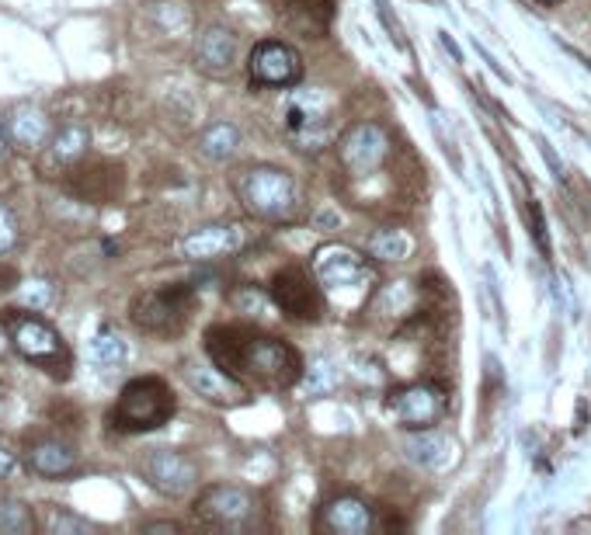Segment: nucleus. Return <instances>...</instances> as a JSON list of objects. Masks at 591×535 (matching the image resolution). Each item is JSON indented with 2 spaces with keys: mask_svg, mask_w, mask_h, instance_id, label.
<instances>
[{
  "mask_svg": "<svg viewBox=\"0 0 591 535\" xmlns=\"http://www.w3.org/2000/svg\"><path fill=\"white\" fill-rule=\"evenodd\" d=\"M46 532H53V535H91L95 532V525L87 522V518H80V515H70V511H63V507H56L53 504V511L46 515Z\"/></svg>",
  "mask_w": 591,
  "mask_h": 535,
  "instance_id": "obj_29",
  "label": "nucleus"
},
{
  "mask_svg": "<svg viewBox=\"0 0 591 535\" xmlns=\"http://www.w3.org/2000/svg\"><path fill=\"white\" fill-rule=\"evenodd\" d=\"M0 351H4V338H0Z\"/></svg>",
  "mask_w": 591,
  "mask_h": 535,
  "instance_id": "obj_38",
  "label": "nucleus"
},
{
  "mask_svg": "<svg viewBox=\"0 0 591 535\" xmlns=\"http://www.w3.org/2000/svg\"><path fill=\"white\" fill-rule=\"evenodd\" d=\"M411 254V237L404 230H376L369 237V258L376 261H404Z\"/></svg>",
  "mask_w": 591,
  "mask_h": 535,
  "instance_id": "obj_27",
  "label": "nucleus"
},
{
  "mask_svg": "<svg viewBox=\"0 0 591 535\" xmlns=\"http://www.w3.org/2000/svg\"><path fill=\"white\" fill-rule=\"evenodd\" d=\"M178 411V400L174 390L164 383L161 375H140L129 379L122 386L116 411H112V425L125 435H143V432H157Z\"/></svg>",
  "mask_w": 591,
  "mask_h": 535,
  "instance_id": "obj_2",
  "label": "nucleus"
},
{
  "mask_svg": "<svg viewBox=\"0 0 591 535\" xmlns=\"http://www.w3.org/2000/svg\"><path fill=\"white\" fill-rule=\"evenodd\" d=\"M143 532H182L178 522H146Z\"/></svg>",
  "mask_w": 591,
  "mask_h": 535,
  "instance_id": "obj_36",
  "label": "nucleus"
},
{
  "mask_svg": "<svg viewBox=\"0 0 591 535\" xmlns=\"http://www.w3.org/2000/svg\"><path fill=\"white\" fill-rule=\"evenodd\" d=\"M320 528L331 535H369L376 528V511L355 494H341L320 507Z\"/></svg>",
  "mask_w": 591,
  "mask_h": 535,
  "instance_id": "obj_16",
  "label": "nucleus"
},
{
  "mask_svg": "<svg viewBox=\"0 0 591 535\" xmlns=\"http://www.w3.org/2000/svg\"><path fill=\"white\" fill-rule=\"evenodd\" d=\"M237 195L254 219H265V222H293L303 209L293 174H286L282 167H269V164L240 174Z\"/></svg>",
  "mask_w": 591,
  "mask_h": 535,
  "instance_id": "obj_4",
  "label": "nucleus"
},
{
  "mask_svg": "<svg viewBox=\"0 0 591 535\" xmlns=\"http://www.w3.org/2000/svg\"><path fill=\"white\" fill-rule=\"evenodd\" d=\"M317 285L320 282L306 275L303 268H282L269 285V296L289 320L314 324L324 314V296Z\"/></svg>",
  "mask_w": 591,
  "mask_h": 535,
  "instance_id": "obj_11",
  "label": "nucleus"
},
{
  "mask_svg": "<svg viewBox=\"0 0 591 535\" xmlns=\"http://www.w3.org/2000/svg\"><path fill=\"white\" fill-rule=\"evenodd\" d=\"M275 14L296 35L324 39L335 18V0H275Z\"/></svg>",
  "mask_w": 591,
  "mask_h": 535,
  "instance_id": "obj_17",
  "label": "nucleus"
},
{
  "mask_svg": "<svg viewBox=\"0 0 591 535\" xmlns=\"http://www.w3.org/2000/svg\"><path fill=\"white\" fill-rule=\"evenodd\" d=\"M237 146H240V132H237L233 122H216L199 137V153L206 161H216V164L230 161L237 153Z\"/></svg>",
  "mask_w": 591,
  "mask_h": 535,
  "instance_id": "obj_24",
  "label": "nucleus"
},
{
  "mask_svg": "<svg viewBox=\"0 0 591 535\" xmlns=\"http://www.w3.org/2000/svg\"><path fill=\"white\" fill-rule=\"evenodd\" d=\"M14 470H18V456L8 449V445H0V480H8Z\"/></svg>",
  "mask_w": 591,
  "mask_h": 535,
  "instance_id": "obj_33",
  "label": "nucleus"
},
{
  "mask_svg": "<svg viewBox=\"0 0 591 535\" xmlns=\"http://www.w3.org/2000/svg\"><path fill=\"white\" fill-rule=\"evenodd\" d=\"M143 480L164 498H188L195 487H199V466L191 456L178 449H146L140 459Z\"/></svg>",
  "mask_w": 591,
  "mask_h": 535,
  "instance_id": "obj_9",
  "label": "nucleus"
},
{
  "mask_svg": "<svg viewBox=\"0 0 591 535\" xmlns=\"http://www.w3.org/2000/svg\"><path fill=\"white\" fill-rule=\"evenodd\" d=\"M404 452L414 466H422V470H439V466L449 462V452H452V445L442 438V435H435L431 428L428 432H414L404 445Z\"/></svg>",
  "mask_w": 591,
  "mask_h": 535,
  "instance_id": "obj_23",
  "label": "nucleus"
},
{
  "mask_svg": "<svg viewBox=\"0 0 591 535\" xmlns=\"http://www.w3.org/2000/svg\"><path fill=\"white\" fill-rule=\"evenodd\" d=\"M386 407L407 432H428L446 417L449 393L439 383H407L390 393Z\"/></svg>",
  "mask_w": 591,
  "mask_h": 535,
  "instance_id": "obj_8",
  "label": "nucleus"
},
{
  "mask_svg": "<svg viewBox=\"0 0 591 535\" xmlns=\"http://www.w3.org/2000/svg\"><path fill=\"white\" fill-rule=\"evenodd\" d=\"M244 248V227L240 222H209V227L191 230L182 240V258L188 261H216L230 258Z\"/></svg>",
  "mask_w": 591,
  "mask_h": 535,
  "instance_id": "obj_14",
  "label": "nucleus"
},
{
  "mask_svg": "<svg viewBox=\"0 0 591 535\" xmlns=\"http://www.w3.org/2000/svg\"><path fill=\"white\" fill-rule=\"evenodd\" d=\"M314 279L331 293H359V288H369L376 275L359 251L344 248V243H324L314 254Z\"/></svg>",
  "mask_w": 591,
  "mask_h": 535,
  "instance_id": "obj_10",
  "label": "nucleus"
},
{
  "mask_svg": "<svg viewBox=\"0 0 591 535\" xmlns=\"http://www.w3.org/2000/svg\"><path fill=\"white\" fill-rule=\"evenodd\" d=\"M11 150V143H8V129H4V122H0V157Z\"/></svg>",
  "mask_w": 591,
  "mask_h": 535,
  "instance_id": "obj_37",
  "label": "nucleus"
},
{
  "mask_svg": "<svg viewBox=\"0 0 591 535\" xmlns=\"http://www.w3.org/2000/svg\"><path fill=\"white\" fill-rule=\"evenodd\" d=\"M87 354H91V362L98 369H119L125 362V341L119 338V334L112 327H101L95 334L91 348H87Z\"/></svg>",
  "mask_w": 591,
  "mask_h": 535,
  "instance_id": "obj_25",
  "label": "nucleus"
},
{
  "mask_svg": "<svg viewBox=\"0 0 591 535\" xmlns=\"http://www.w3.org/2000/svg\"><path fill=\"white\" fill-rule=\"evenodd\" d=\"M529 227H533V237H536V248L539 254L550 261V237H546V222H543V209L536 198H529Z\"/></svg>",
  "mask_w": 591,
  "mask_h": 535,
  "instance_id": "obj_31",
  "label": "nucleus"
},
{
  "mask_svg": "<svg viewBox=\"0 0 591 535\" xmlns=\"http://www.w3.org/2000/svg\"><path fill=\"white\" fill-rule=\"evenodd\" d=\"M87 150H91V132H87V125H80V122L59 125L53 137H50V143H46V161H42V174L59 177V174L74 171L87 157Z\"/></svg>",
  "mask_w": 591,
  "mask_h": 535,
  "instance_id": "obj_15",
  "label": "nucleus"
},
{
  "mask_svg": "<svg viewBox=\"0 0 591 535\" xmlns=\"http://www.w3.org/2000/svg\"><path fill=\"white\" fill-rule=\"evenodd\" d=\"M29 470L42 480H63L74 473L77 466V449L63 438H35L25 449Z\"/></svg>",
  "mask_w": 591,
  "mask_h": 535,
  "instance_id": "obj_21",
  "label": "nucleus"
},
{
  "mask_svg": "<svg viewBox=\"0 0 591 535\" xmlns=\"http://www.w3.org/2000/svg\"><path fill=\"white\" fill-rule=\"evenodd\" d=\"M39 528L32 507L18 498H0V535H32Z\"/></svg>",
  "mask_w": 591,
  "mask_h": 535,
  "instance_id": "obj_26",
  "label": "nucleus"
},
{
  "mask_svg": "<svg viewBox=\"0 0 591 535\" xmlns=\"http://www.w3.org/2000/svg\"><path fill=\"white\" fill-rule=\"evenodd\" d=\"M195 309V288L178 282V285H161L140 293L129 306V317L146 334H157V338H171V334H182L188 317Z\"/></svg>",
  "mask_w": 591,
  "mask_h": 535,
  "instance_id": "obj_6",
  "label": "nucleus"
},
{
  "mask_svg": "<svg viewBox=\"0 0 591 535\" xmlns=\"http://www.w3.org/2000/svg\"><path fill=\"white\" fill-rule=\"evenodd\" d=\"M4 288H18V272L11 264H0V293H4Z\"/></svg>",
  "mask_w": 591,
  "mask_h": 535,
  "instance_id": "obj_35",
  "label": "nucleus"
},
{
  "mask_svg": "<svg viewBox=\"0 0 591 535\" xmlns=\"http://www.w3.org/2000/svg\"><path fill=\"white\" fill-rule=\"evenodd\" d=\"M335 386H338V369L327 359H314L310 372H306V390H310L314 396H324V393H331Z\"/></svg>",
  "mask_w": 591,
  "mask_h": 535,
  "instance_id": "obj_30",
  "label": "nucleus"
},
{
  "mask_svg": "<svg viewBox=\"0 0 591 535\" xmlns=\"http://www.w3.org/2000/svg\"><path fill=\"white\" fill-rule=\"evenodd\" d=\"M4 129H8V143H11L14 153H35L53 137L50 116L35 105H18L4 119Z\"/></svg>",
  "mask_w": 591,
  "mask_h": 535,
  "instance_id": "obj_20",
  "label": "nucleus"
},
{
  "mask_svg": "<svg viewBox=\"0 0 591 535\" xmlns=\"http://www.w3.org/2000/svg\"><path fill=\"white\" fill-rule=\"evenodd\" d=\"M237 63V35L223 25H209L195 42V70L206 77H230Z\"/></svg>",
  "mask_w": 591,
  "mask_h": 535,
  "instance_id": "obj_18",
  "label": "nucleus"
},
{
  "mask_svg": "<svg viewBox=\"0 0 591 535\" xmlns=\"http://www.w3.org/2000/svg\"><path fill=\"white\" fill-rule=\"evenodd\" d=\"M195 518L216 532H254L265 522V507L248 487L216 483L195 498Z\"/></svg>",
  "mask_w": 591,
  "mask_h": 535,
  "instance_id": "obj_5",
  "label": "nucleus"
},
{
  "mask_svg": "<svg viewBox=\"0 0 591 535\" xmlns=\"http://www.w3.org/2000/svg\"><path fill=\"white\" fill-rule=\"evenodd\" d=\"M70 192L84 203H108L122 192V167L108 164V161H95V164H77L70 171Z\"/></svg>",
  "mask_w": 591,
  "mask_h": 535,
  "instance_id": "obj_19",
  "label": "nucleus"
},
{
  "mask_svg": "<svg viewBox=\"0 0 591 535\" xmlns=\"http://www.w3.org/2000/svg\"><path fill=\"white\" fill-rule=\"evenodd\" d=\"M182 375H185V383L195 393H199L203 400H209V404H216V407H240V404H248V386L240 383V379H233L230 372H223L216 362L212 365L185 362Z\"/></svg>",
  "mask_w": 591,
  "mask_h": 535,
  "instance_id": "obj_13",
  "label": "nucleus"
},
{
  "mask_svg": "<svg viewBox=\"0 0 591 535\" xmlns=\"http://www.w3.org/2000/svg\"><path fill=\"white\" fill-rule=\"evenodd\" d=\"M286 125L299 143H320L327 137V101L317 91L296 95L286 111Z\"/></svg>",
  "mask_w": 591,
  "mask_h": 535,
  "instance_id": "obj_22",
  "label": "nucleus"
},
{
  "mask_svg": "<svg viewBox=\"0 0 591 535\" xmlns=\"http://www.w3.org/2000/svg\"><path fill=\"white\" fill-rule=\"evenodd\" d=\"M0 327H4V334H8V345L25 362L39 365V369H59V379L67 375V369L74 365L67 345H63V338H59V330L50 320L35 317V309H25V306L4 309Z\"/></svg>",
  "mask_w": 591,
  "mask_h": 535,
  "instance_id": "obj_3",
  "label": "nucleus"
},
{
  "mask_svg": "<svg viewBox=\"0 0 591 535\" xmlns=\"http://www.w3.org/2000/svg\"><path fill=\"white\" fill-rule=\"evenodd\" d=\"M251 84L258 87H296L303 80V56L282 39H265L248 59Z\"/></svg>",
  "mask_w": 591,
  "mask_h": 535,
  "instance_id": "obj_12",
  "label": "nucleus"
},
{
  "mask_svg": "<svg viewBox=\"0 0 591 535\" xmlns=\"http://www.w3.org/2000/svg\"><path fill=\"white\" fill-rule=\"evenodd\" d=\"M206 354L223 372L254 390H289L303 379L299 351L275 334L254 327H209Z\"/></svg>",
  "mask_w": 591,
  "mask_h": 535,
  "instance_id": "obj_1",
  "label": "nucleus"
},
{
  "mask_svg": "<svg viewBox=\"0 0 591 535\" xmlns=\"http://www.w3.org/2000/svg\"><path fill=\"white\" fill-rule=\"evenodd\" d=\"M539 150H543V157H546V164H550V167H554V174H557V177H563V164L557 161V153H554V146H550V143H546V140H539Z\"/></svg>",
  "mask_w": 591,
  "mask_h": 535,
  "instance_id": "obj_34",
  "label": "nucleus"
},
{
  "mask_svg": "<svg viewBox=\"0 0 591 535\" xmlns=\"http://www.w3.org/2000/svg\"><path fill=\"white\" fill-rule=\"evenodd\" d=\"M338 153H341V167L348 177L369 182L372 174L386 167L390 153H393V140L380 122H359L341 137Z\"/></svg>",
  "mask_w": 591,
  "mask_h": 535,
  "instance_id": "obj_7",
  "label": "nucleus"
},
{
  "mask_svg": "<svg viewBox=\"0 0 591 535\" xmlns=\"http://www.w3.org/2000/svg\"><path fill=\"white\" fill-rule=\"evenodd\" d=\"M53 303H56V282H53V279L18 282V306L35 309V314H46Z\"/></svg>",
  "mask_w": 591,
  "mask_h": 535,
  "instance_id": "obj_28",
  "label": "nucleus"
},
{
  "mask_svg": "<svg viewBox=\"0 0 591 535\" xmlns=\"http://www.w3.org/2000/svg\"><path fill=\"white\" fill-rule=\"evenodd\" d=\"M18 243V222L8 206H0V254H8Z\"/></svg>",
  "mask_w": 591,
  "mask_h": 535,
  "instance_id": "obj_32",
  "label": "nucleus"
}]
</instances>
